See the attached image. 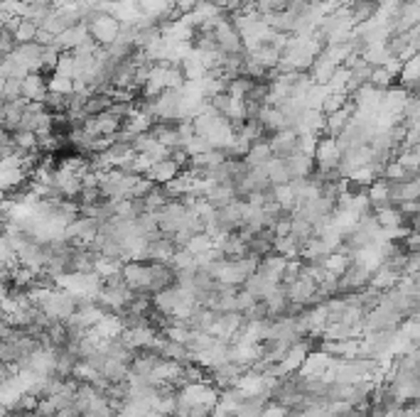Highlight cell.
Instances as JSON below:
<instances>
[{
  "mask_svg": "<svg viewBox=\"0 0 420 417\" xmlns=\"http://www.w3.org/2000/svg\"><path fill=\"white\" fill-rule=\"evenodd\" d=\"M352 265V258L347 253H329L324 255V272L332 277H339L342 272H344L347 268Z\"/></svg>",
  "mask_w": 420,
  "mask_h": 417,
  "instance_id": "4dcf8cb0",
  "label": "cell"
},
{
  "mask_svg": "<svg viewBox=\"0 0 420 417\" xmlns=\"http://www.w3.org/2000/svg\"><path fill=\"white\" fill-rule=\"evenodd\" d=\"M273 253L283 255L285 260L292 258H300V243L295 241L292 236H283V238H275L273 241Z\"/></svg>",
  "mask_w": 420,
  "mask_h": 417,
  "instance_id": "1f68e13d",
  "label": "cell"
},
{
  "mask_svg": "<svg viewBox=\"0 0 420 417\" xmlns=\"http://www.w3.org/2000/svg\"><path fill=\"white\" fill-rule=\"evenodd\" d=\"M111 417H126V415L121 413V410H116V413H111Z\"/></svg>",
  "mask_w": 420,
  "mask_h": 417,
  "instance_id": "c3c4849f",
  "label": "cell"
},
{
  "mask_svg": "<svg viewBox=\"0 0 420 417\" xmlns=\"http://www.w3.org/2000/svg\"><path fill=\"white\" fill-rule=\"evenodd\" d=\"M314 287H317V282L309 280L307 275H302L300 272V277H295V280L285 287L287 302L290 304H309V299H312V294H314Z\"/></svg>",
  "mask_w": 420,
  "mask_h": 417,
  "instance_id": "ba28073f",
  "label": "cell"
},
{
  "mask_svg": "<svg viewBox=\"0 0 420 417\" xmlns=\"http://www.w3.org/2000/svg\"><path fill=\"white\" fill-rule=\"evenodd\" d=\"M334 361L337 359H332L329 354L319 351V349H312V351L305 356L302 366L297 369V374H300L302 378H322V374L329 369L332 364H334Z\"/></svg>",
  "mask_w": 420,
  "mask_h": 417,
  "instance_id": "52a82bcc",
  "label": "cell"
},
{
  "mask_svg": "<svg viewBox=\"0 0 420 417\" xmlns=\"http://www.w3.org/2000/svg\"><path fill=\"white\" fill-rule=\"evenodd\" d=\"M347 93L344 91H327V96L322 98V105H319V110H322L324 115H329V113H334L337 108H342V105L347 103Z\"/></svg>",
  "mask_w": 420,
  "mask_h": 417,
  "instance_id": "8d00e7d4",
  "label": "cell"
},
{
  "mask_svg": "<svg viewBox=\"0 0 420 417\" xmlns=\"http://www.w3.org/2000/svg\"><path fill=\"white\" fill-rule=\"evenodd\" d=\"M285 167H287L290 180H305V177H309L314 172V160H312V155L295 153L285 160Z\"/></svg>",
  "mask_w": 420,
  "mask_h": 417,
  "instance_id": "d6986e66",
  "label": "cell"
},
{
  "mask_svg": "<svg viewBox=\"0 0 420 417\" xmlns=\"http://www.w3.org/2000/svg\"><path fill=\"white\" fill-rule=\"evenodd\" d=\"M398 272H394L389 268V265H381V268H376L372 272V277H369V290H374V292H386V290H391V287L398 282Z\"/></svg>",
  "mask_w": 420,
  "mask_h": 417,
  "instance_id": "44dd1931",
  "label": "cell"
},
{
  "mask_svg": "<svg viewBox=\"0 0 420 417\" xmlns=\"http://www.w3.org/2000/svg\"><path fill=\"white\" fill-rule=\"evenodd\" d=\"M369 277H372V270L364 268V265H359V263H352L349 268H347L339 277H337V294L367 290Z\"/></svg>",
  "mask_w": 420,
  "mask_h": 417,
  "instance_id": "3957f363",
  "label": "cell"
},
{
  "mask_svg": "<svg viewBox=\"0 0 420 417\" xmlns=\"http://www.w3.org/2000/svg\"><path fill=\"white\" fill-rule=\"evenodd\" d=\"M420 270V253H408L406 265H403V275H418Z\"/></svg>",
  "mask_w": 420,
  "mask_h": 417,
  "instance_id": "f6af8a7d",
  "label": "cell"
},
{
  "mask_svg": "<svg viewBox=\"0 0 420 417\" xmlns=\"http://www.w3.org/2000/svg\"><path fill=\"white\" fill-rule=\"evenodd\" d=\"M270 158H273V155H270L268 140H256V143H251L248 153L243 155V165H246L248 170H253V167H263Z\"/></svg>",
  "mask_w": 420,
  "mask_h": 417,
  "instance_id": "cb8c5ba5",
  "label": "cell"
},
{
  "mask_svg": "<svg viewBox=\"0 0 420 417\" xmlns=\"http://www.w3.org/2000/svg\"><path fill=\"white\" fill-rule=\"evenodd\" d=\"M347 8H349L354 25H362V22L376 18V13H379V0H354Z\"/></svg>",
  "mask_w": 420,
  "mask_h": 417,
  "instance_id": "d4e9b609",
  "label": "cell"
},
{
  "mask_svg": "<svg viewBox=\"0 0 420 417\" xmlns=\"http://www.w3.org/2000/svg\"><path fill=\"white\" fill-rule=\"evenodd\" d=\"M0 307H3V297H0Z\"/></svg>",
  "mask_w": 420,
  "mask_h": 417,
  "instance_id": "f907efd6",
  "label": "cell"
},
{
  "mask_svg": "<svg viewBox=\"0 0 420 417\" xmlns=\"http://www.w3.org/2000/svg\"><path fill=\"white\" fill-rule=\"evenodd\" d=\"M290 236L302 246V243H305L307 238L312 236V224L305 221V219H300L297 214H292L290 216Z\"/></svg>",
  "mask_w": 420,
  "mask_h": 417,
  "instance_id": "836d02e7",
  "label": "cell"
},
{
  "mask_svg": "<svg viewBox=\"0 0 420 417\" xmlns=\"http://www.w3.org/2000/svg\"><path fill=\"white\" fill-rule=\"evenodd\" d=\"M258 123L263 125V130L268 133V135L287 128L283 113H280L278 108H273V105H261V110H258Z\"/></svg>",
  "mask_w": 420,
  "mask_h": 417,
  "instance_id": "7402d4cb",
  "label": "cell"
},
{
  "mask_svg": "<svg viewBox=\"0 0 420 417\" xmlns=\"http://www.w3.org/2000/svg\"><path fill=\"white\" fill-rule=\"evenodd\" d=\"M86 30H88V37H91L98 47H108V44L116 42V37H118L121 22L113 20L111 15H96V18L86 25Z\"/></svg>",
  "mask_w": 420,
  "mask_h": 417,
  "instance_id": "7a4b0ae2",
  "label": "cell"
},
{
  "mask_svg": "<svg viewBox=\"0 0 420 417\" xmlns=\"http://www.w3.org/2000/svg\"><path fill=\"white\" fill-rule=\"evenodd\" d=\"M396 163L403 165L406 170H418L420 165V148H408V150H401L396 148Z\"/></svg>",
  "mask_w": 420,
  "mask_h": 417,
  "instance_id": "e575fe53",
  "label": "cell"
},
{
  "mask_svg": "<svg viewBox=\"0 0 420 417\" xmlns=\"http://www.w3.org/2000/svg\"><path fill=\"white\" fill-rule=\"evenodd\" d=\"M91 37H88V30H86V25H74V27H69V30H64V32H59L57 37H54V42L52 44H57L59 47V52H71V49H76L79 44H84L88 42Z\"/></svg>",
  "mask_w": 420,
  "mask_h": 417,
  "instance_id": "7c38bea8",
  "label": "cell"
},
{
  "mask_svg": "<svg viewBox=\"0 0 420 417\" xmlns=\"http://www.w3.org/2000/svg\"><path fill=\"white\" fill-rule=\"evenodd\" d=\"M204 199H207L214 209H221V207H226V204H231L234 199H239V197H236V187L231 185V182H224V185H212V189L204 194Z\"/></svg>",
  "mask_w": 420,
  "mask_h": 417,
  "instance_id": "ffe728a7",
  "label": "cell"
},
{
  "mask_svg": "<svg viewBox=\"0 0 420 417\" xmlns=\"http://www.w3.org/2000/svg\"><path fill=\"white\" fill-rule=\"evenodd\" d=\"M354 103H352V98H347V103L342 105V108H337L334 113H329V115H324V135H332V138H337L342 130L347 128V123L354 118Z\"/></svg>",
  "mask_w": 420,
  "mask_h": 417,
  "instance_id": "9c48e42d",
  "label": "cell"
},
{
  "mask_svg": "<svg viewBox=\"0 0 420 417\" xmlns=\"http://www.w3.org/2000/svg\"><path fill=\"white\" fill-rule=\"evenodd\" d=\"M168 265L173 268L175 272H182V270H195V255L190 253L187 248H175L173 258L168 260Z\"/></svg>",
  "mask_w": 420,
  "mask_h": 417,
  "instance_id": "d6a6232c",
  "label": "cell"
},
{
  "mask_svg": "<svg viewBox=\"0 0 420 417\" xmlns=\"http://www.w3.org/2000/svg\"><path fill=\"white\" fill-rule=\"evenodd\" d=\"M0 98H3V101H18V98H22L20 79H5L3 88H0Z\"/></svg>",
  "mask_w": 420,
  "mask_h": 417,
  "instance_id": "60d3db41",
  "label": "cell"
},
{
  "mask_svg": "<svg viewBox=\"0 0 420 417\" xmlns=\"http://www.w3.org/2000/svg\"><path fill=\"white\" fill-rule=\"evenodd\" d=\"M185 248L190 250L192 255H202V253H207L209 248H214V241L207 236V233H195V236L190 238V243H187Z\"/></svg>",
  "mask_w": 420,
  "mask_h": 417,
  "instance_id": "ab89813d",
  "label": "cell"
},
{
  "mask_svg": "<svg viewBox=\"0 0 420 417\" xmlns=\"http://www.w3.org/2000/svg\"><path fill=\"white\" fill-rule=\"evenodd\" d=\"M148 417H173V415H163V413H155V410H150V413H148Z\"/></svg>",
  "mask_w": 420,
  "mask_h": 417,
  "instance_id": "7dc6e473",
  "label": "cell"
},
{
  "mask_svg": "<svg viewBox=\"0 0 420 417\" xmlns=\"http://www.w3.org/2000/svg\"><path fill=\"white\" fill-rule=\"evenodd\" d=\"M263 167H265V175H268V182H270L273 187H275V185H287V182H290V175H287L285 160L270 158Z\"/></svg>",
  "mask_w": 420,
  "mask_h": 417,
  "instance_id": "83f0119b",
  "label": "cell"
},
{
  "mask_svg": "<svg viewBox=\"0 0 420 417\" xmlns=\"http://www.w3.org/2000/svg\"><path fill=\"white\" fill-rule=\"evenodd\" d=\"M256 302H258V299L253 297V294H248L246 290H243V287H239V292H236V312H239V314H246L248 309H251Z\"/></svg>",
  "mask_w": 420,
  "mask_h": 417,
  "instance_id": "ee69618b",
  "label": "cell"
},
{
  "mask_svg": "<svg viewBox=\"0 0 420 417\" xmlns=\"http://www.w3.org/2000/svg\"><path fill=\"white\" fill-rule=\"evenodd\" d=\"M270 197H273V202L278 204L280 209L287 211V214H292L295 211V192H292L290 185H275L270 187Z\"/></svg>",
  "mask_w": 420,
  "mask_h": 417,
  "instance_id": "4316f807",
  "label": "cell"
},
{
  "mask_svg": "<svg viewBox=\"0 0 420 417\" xmlns=\"http://www.w3.org/2000/svg\"><path fill=\"white\" fill-rule=\"evenodd\" d=\"M180 172H182L180 167L168 158V160H160V163H153L143 177H148L153 185H168L170 180H175V177L180 175Z\"/></svg>",
  "mask_w": 420,
  "mask_h": 417,
  "instance_id": "e0dca14e",
  "label": "cell"
},
{
  "mask_svg": "<svg viewBox=\"0 0 420 417\" xmlns=\"http://www.w3.org/2000/svg\"><path fill=\"white\" fill-rule=\"evenodd\" d=\"M349 81H352V71L344 69V66H337L334 74H332V79H329V83H327V88H329V91H344L347 93Z\"/></svg>",
  "mask_w": 420,
  "mask_h": 417,
  "instance_id": "f35d334b",
  "label": "cell"
},
{
  "mask_svg": "<svg viewBox=\"0 0 420 417\" xmlns=\"http://www.w3.org/2000/svg\"><path fill=\"white\" fill-rule=\"evenodd\" d=\"M265 140H268V148L273 158L287 160L290 155L297 153V133L292 130V128H283V130H278V133H270Z\"/></svg>",
  "mask_w": 420,
  "mask_h": 417,
  "instance_id": "8992f818",
  "label": "cell"
},
{
  "mask_svg": "<svg viewBox=\"0 0 420 417\" xmlns=\"http://www.w3.org/2000/svg\"><path fill=\"white\" fill-rule=\"evenodd\" d=\"M398 211H401L403 216H411V214H420V207H418V202H401V204H396Z\"/></svg>",
  "mask_w": 420,
  "mask_h": 417,
  "instance_id": "bcb514c9",
  "label": "cell"
},
{
  "mask_svg": "<svg viewBox=\"0 0 420 417\" xmlns=\"http://www.w3.org/2000/svg\"><path fill=\"white\" fill-rule=\"evenodd\" d=\"M295 133H314V135H322L324 133V113L317 108H302V113L295 120Z\"/></svg>",
  "mask_w": 420,
  "mask_h": 417,
  "instance_id": "4fadbf2b",
  "label": "cell"
},
{
  "mask_svg": "<svg viewBox=\"0 0 420 417\" xmlns=\"http://www.w3.org/2000/svg\"><path fill=\"white\" fill-rule=\"evenodd\" d=\"M121 275H123L126 285L130 287L133 292H148V285H150V272H148V260H128V263L121 265Z\"/></svg>",
  "mask_w": 420,
  "mask_h": 417,
  "instance_id": "277c9868",
  "label": "cell"
},
{
  "mask_svg": "<svg viewBox=\"0 0 420 417\" xmlns=\"http://www.w3.org/2000/svg\"><path fill=\"white\" fill-rule=\"evenodd\" d=\"M47 91L62 93V96H69V93L74 91V81L66 79V76H59V74H49L47 76Z\"/></svg>",
  "mask_w": 420,
  "mask_h": 417,
  "instance_id": "d590c367",
  "label": "cell"
},
{
  "mask_svg": "<svg viewBox=\"0 0 420 417\" xmlns=\"http://www.w3.org/2000/svg\"><path fill=\"white\" fill-rule=\"evenodd\" d=\"M243 290H246L248 294H253L256 299H265L268 297V292L273 290V287H278V282H270L265 280L263 275H258V272H253V275H248L246 280H243Z\"/></svg>",
  "mask_w": 420,
  "mask_h": 417,
  "instance_id": "484cf974",
  "label": "cell"
},
{
  "mask_svg": "<svg viewBox=\"0 0 420 417\" xmlns=\"http://www.w3.org/2000/svg\"><path fill=\"white\" fill-rule=\"evenodd\" d=\"M285 263H287V260L283 258V255L268 253V255H263V258L258 260L256 272H258V275H263L265 280L278 282V285H280V275H283V270H285Z\"/></svg>",
  "mask_w": 420,
  "mask_h": 417,
  "instance_id": "2e32d148",
  "label": "cell"
},
{
  "mask_svg": "<svg viewBox=\"0 0 420 417\" xmlns=\"http://www.w3.org/2000/svg\"><path fill=\"white\" fill-rule=\"evenodd\" d=\"M209 150H212V145H209L207 138H202V135L190 138L187 145H185V153L190 155V158H195V155H204V153H209Z\"/></svg>",
  "mask_w": 420,
  "mask_h": 417,
  "instance_id": "b9f144b4",
  "label": "cell"
},
{
  "mask_svg": "<svg viewBox=\"0 0 420 417\" xmlns=\"http://www.w3.org/2000/svg\"><path fill=\"white\" fill-rule=\"evenodd\" d=\"M175 243L168 236H155L145 246V260H155V263H168L175 253Z\"/></svg>",
  "mask_w": 420,
  "mask_h": 417,
  "instance_id": "9a60e30c",
  "label": "cell"
},
{
  "mask_svg": "<svg viewBox=\"0 0 420 417\" xmlns=\"http://www.w3.org/2000/svg\"><path fill=\"white\" fill-rule=\"evenodd\" d=\"M148 272H150V285H148V292H160L165 287L175 285V270L170 268L168 263H155V260H148Z\"/></svg>",
  "mask_w": 420,
  "mask_h": 417,
  "instance_id": "30bf717a",
  "label": "cell"
},
{
  "mask_svg": "<svg viewBox=\"0 0 420 417\" xmlns=\"http://www.w3.org/2000/svg\"><path fill=\"white\" fill-rule=\"evenodd\" d=\"M40 309L47 314L49 321H66L76 312V297L62 290V287H52L47 292V297L42 299Z\"/></svg>",
  "mask_w": 420,
  "mask_h": 417,
  "instance_id": "6da1fadb",
  "label": "cell"
},
{
  "mask_svg": "<svg viewBox=\"0 0 420 417\" xmlns=\"http://www.w3.org/2000/svg\"><path fill=\"white\" fill-rule=\"evenodd\" d=\"M111 103L113 101H111V96H106V93H91V96L86 98L84 108H81V115H84V118H93V115L103 113Z\"/></svg>",
  "mask_w": 420,
  "mask_h": 417,
  "instance_id": "f546056e",
  "label": "cell"
},
{
  "mask_svg": "<svg viewBox=\"0 0 420 417\" xmlns=\"http://www.w3.org/2000/svg\"><path fill=\"white\" fill-rule=\"evenodd\" d=\"M91 331L96 334L98 339H116L123 334V321H121L118 314L113 312H103L101 319L96 321V324L91 326Z\"/></svg>",
  "mask_w": 420,
  "mask_h": 417,
  "instance_id": "ac0fdd59",
  "label": "cell"
},
{
  "mask_svg": "<svg viewBox=\"0 0 420 417\" xmlns=\"http://www.w3.org/2000/svg\"><path fill=\"white\" fill-rule=\"evenodd\" d=\"M342 158V150L337 145V140L332 135H319L317 145H314L312 160H314V170H329V167H337Z\"/></svg>",
  "mask_w": 420,
  "mask_h": 417,
  "instance_id": "5b68a950",
  "label": "cell"
},
{
  "mask_svg": "<svg viewBox=\"0 0 420 417\" xmlns=\"http://www.w3.org/2000/svg\"><path fill=\"white\" fill-rule=\"evenodd\" d=\"M180 294H182L180 287H177V285H170V287H165V290H160V292H153L150 304H153L155 309H158L160 314L173 316L177 302H180Z\"/></svg>",
  "mask_w": 420,
  "mask_h": 417,
  "instance_id": "5bb4252c",
  "label": "cell"
},
{
  "mask_svg": "<svg viewBox=\"0 0 420 417\" xmlns=\"http://www.w3.org/2000/svg\"><path fill=\"white\" fill-rule=\"evenodd\" d=\"M98 374L106 378L108 383H126L130 376V369H128V364H123V361H116V359H111V356H106V361H103Z\"/></svg>",
  "mask_w": 420,
  "mask_h": 417,
  "instance_id": "603a6c76",
  "label": "cell"
},
{
  "mask_svg": "<svg viewBox=\"0 0 420 417\" xmlns=\"http://www.w3.org/2000/svg\"><path fill=\"white\" fill-rule=\"evenodd\" d=\"M403 221H406V216L398 211V207H386V209L376 211V224H379V229H398V226H403Z\"/></svg>",
  "mask_w": 420,
  "mask_h": 417,
  "instance_id": "f1b7e54d",
  "label": "cell"
},
{
  "mask_svg": "<svg viewBox=\"0 0 420 417\" xmlns=\"http://www.w3.org/2000/svg\"><path fill=\"white\" fill-rule=\"evenodd\" d=\"M354 3V0H342V5H352Z\"/></svg>",
  "mask_w": 420,
  "mask_h": 417,
  "instance_id": "681fc988",
  "label": "cell"
},
{
  "mask_svg": "<svg viewBox=\"0 0 420 417\" xmlns=\"http://www.w3.org/2000/svg\"><path fill=\"white\" fill-rule=\"evenodd\" d=\"M143 202H145V211H160L165 207V204L170 202L168 197H165V192H163V187L160 185H155L150 192L143 197Z\"/></svg>",
  "mask_w": 420,
  "mask_h": 417,
  "instance_id": "74e56055",
  "label": "cell"
},
{
  "mask_svg": "<svg viewBox=\"0 0 420 417\" xmlns=\"http://www.w3.org/2000/svg\"><path fill=\"white\" fill-rule=\"evenodd\" d=\"M317 138L314 133H297V153L302 155H312L314 145H317Z\"/></svg>",
  "mask_w": 420,
  "mask_h": 417,
  "instance_id": "7bdbcfd3",
  "label": "cell"
},
{
  "mask_svg": "<svg viewBox=\"0 0 420 417\" xmlns=\"http://www.w3.org/2000/svg\"><path fill=\"white\" fill-rule=\"evenodd\" d=\"M20 86L25 101L44 103V98H47V76L44 74H27L25 79H20Z\"/></svg>",
  "mask_w": 420,
  "mask_h": 417,
  "instance_id": "8fae6325",
  "label": "cell"
}]
</instances>
